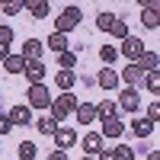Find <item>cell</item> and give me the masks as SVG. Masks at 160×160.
Listing matches in <instances>:
<instances>
[{
  "label": "cell",
  "mask_w": 160,
  "mask_h": 160,
  "mask_svg": "<svg viewBox=\"0 0 160 160\" xmlns=\"http://www.w3.org/2000/svg\"><path fill=\"white\" fill-rule=\"evenodd\" d=\"M144 74H148V71H144L138 61H131V64H128V68L118 74V77L125 80V87H135V90H138V87H144Z\"/></svg>",
  "instance_id": "6"
},
{
  "label": "cell",
  "mask_w": 160,
  "mask_h": 160,
  "mask_svg": "<svg viewBox=\"0 0 160 160\" xmlns=\"http://www.w3.org/2000/svg\"><path fill=\"white\" fill-rule=\"evenodd\" d=\"M96 160H118V157H115V148H112V151H106V148H102V151L96 154Z\"/></svg>",
  "instance_id": "35"
},
{
  "label": "cell",
  "mask_w": 160,
  "mask_h": 160,
  "mask_svg": "<svg viewBox=\"0 0 160 160\" xmlns=\"http://www.w3.org/2000/svg\"><path fill=\"white\" fill-rule=\"evenodd\" d=\"M0 64H3V71H7V74L16 77V74H22V68H26V58H22V55H13V51H10V55L0 61Z\"/></svg>",
  "instance_id": "16"
},
{
  "label": "cell",
  "mask_w": 160,
  "mask_h": 160,
  "mask_svg": "<svg viewBox=\"0 0 160 160\" xmlns=\"http://www.w3.org/2000/svg\"><path fill=\"white\" fill-rule=\"evenodd\" d=\"M74 109H77V96H74V90H61V96H58V99L51 96V102H48V109H45V112H48V115L61 125V122H64V118H68Z\"/></svg>",
  "instance_id": "1"
},
{
  "label": "cell",
  "mask_w": 160,
  "mask_h": 160,
  "mask_svg": "<svg viewBox=\"0 0 160 160\" xmlns=\"http://www.w3.org/2000/svg\"><path fill=\"white\" fill-rule=\"evenodd\" d=\"M99 58H102V64H115L118 48H115V45H102V48H99Z\"/></svg>",
  "instance_id": "27"
},
{
  "label": "cell",
  "mask_w": 160,
  "mask_h": 160,
  "mask_svg": "<svg viewBox=\"0 0 160 160\" xmlns=\"http://www.w3.org/2000/svg\"><path fill=\"white\" fill-rule=\"evenodd\" d=\"M42 51H45V42H38V38H26L19 55H22L26 61H35V58H42Z\"/></svg>",
  "instance_id": "15"
},
{
  "label": "cell",
  "mask_w": 160,
  "mask_h": 160,
  "mask_svg": "<svg viewBox=\"0 0 160 160\" xmlns=\"http://www.w3.org/2000/svg\"><path fill=\"white\" fill-rule=\"evenodd\" d=\"M13 131V122H10V115H3L0 112V135H10Z\"/></svg>",
  "instance_id": "32"
},
{
  "label": "cell",
  "mask_w": 160,
  "mask_h": 160,
  "mask_svg": "<svg viewBox=\"0 0 160 160\" xmlns=\"http://www.w3.org/2000/svg\"><path fill=\"white\" fill-rule=\"evenodd\" d=\"M48 10H51V7H48V0H38V3H35L29 13H32V19H45V16H48Z\"/></svg>",
  "instance_id": "29"
},
{
  "label": "cell",
  "mask_w": 160,
  "mask_h": 160,
  "mask_svg": "<svg viewBox=\"0 0 160 160\" xmlns=\"http://www.w3.org/2000/svg\"><path fill=\"white\" fill-rule=\"evenodd\" d=\"M148 118H151V122L160 118V102H151V106H148Z\"/></svg>",
  "instance_id": "34"
},
{
  "label": "cell",
  "mask_w": 160,
  "mask_h": 160,
  "mask_svg": "<svg viewBox=\"0 0 160 160\" xmlns=\"http://www.w3.org/2000/svg\"><path fill=\"white\" fill-rule=\"evenodd\" d=\"M22 77L29 80V83H45V61L35 58V61H26L22 68Z\"/></svg>",
  "instance_id": "7"
},
{
  "label": "cell",
  "mask_w": 160,
  "mask_h": 160,
  "mask_svg": "<svg viewBox=\"0 0 160 160\" xmlns=\"http://www.w3.org/2000/svg\"><path fill=\"white\" fill-rule=\"evenodd\" d=\"M7 115H10L13 128H16V125H29V122H32V109H29V102H16Z\"/></svg>",
  "instance_id": "10"
},
{
  "label": "cell",
  "mask_w": 160,
  "mask_h": 160,
  "mask_svg": "<svg viewBox=\"0 0 160 160\" xmlns=\"http://www.w3.org/2000/svg\"><path fill=\"white\" fill-rule=\"evenodd\" d=\"M74 115H77L80 125H93V122H96V106H93V102H77Z\"/></svg>",
  "instance_id": "14"
},
{
  "label": "cell",
  "mask_w": 160,
  "mask_h": 160,
  "mask_svg": "<svg viewBox=\"0 0 160 160\" xmlns=\"http://www.w3.org/2000/svg\"><path fill=\"white\" fill-rule=\"evenodd\" d=\"M45 160H71V154H68V151H61V148H55V151H51Z\"/></svg>",
  "instance_id": "33"
},
{
  "label": "cell",
  "mask_w": 160,
  "mask_h": 160,
  "mask_svg": "<svg viewBox=\"0 0 160 160\" xmlns=\"http://www.w3.org/2000/svg\"><path fill=\"white\" fill-rule=\"evenodd\" d=\"M45 45H48L51 51H64V48H71V45H68V35H64V32H58V29L48 35V42H45Z\"/></svg>",
  "instance_id": "19"
},
{
  "label": "cell",
  "mask_w": 160,
  "mask_h": 160,
  "mask_svg": "<svg viewBox=\"0 0 160 160\" xmlns=\"http://www.w3.org/2000/svg\"><path fill=\"white\" fill-rule=\"evenodd\" d=\"M141 7H160V0H138Z\"/></svg>",
  "instance_id": "37"
},
{
  "label": "cell",
  "mask_w": 160,
  "mask_h": 160,
  "mask_svg": "<svg viewBox=\"0 0 160 160\" xmlns=\"http://www.w3.org/2000/svg\"><path fill=\"white\" fill-rule=\"evenodd\" d=\"M58 64H61L64 71H74V64H77V55H74L71 48H64V51H58Z\"/></svg>",
  "instance_id": "24"
},
{
  "label": "cell",
  "mask_w": 160,
  "mask_h": 160,
  "mask_svg": "<svg viewBox=\"0 0 160 160\" xmlns=\"http://www.w3.org/2000/svg\"><path fill=\"white\" fill-rule=\"evenodd\" d=\"M122 131H125L122 112H118V115H109V118H102V131H99L102 138H122Z\"/></svg>",
  "instance_id": "8"
},
{
  "label": "cell",
  "mask_w": 160,
  "mask_h": 160,
  "mask_svg": "<svg viewBox=\"0 0 160 160\" xmlns=\"http://www.w3.org/2000/svg\"><path fill=\"white\" fill-rule=\"evenodd\" d=\"M19 10H22L19 0H0V13L3 16H19Z\"/></svg>",
  "instance_id": "26"
},
{
  "label": "cell",
  "mask_w": 160,
  "mask_h": 160,
  "mask_svg": "<svg viewBox=\"0 0 160 160\" xmlns=\"http://www.w3.org/2000/svg\"><path fill=\"white\" fill-rule=\"evenodd\" d=\"M7 55H10V45H0V61H3Z\"/></svg>",
  "instance_id": "39"
},
{
  "label": "cell",
  "mask_w": 160,
  "mask_h": 160,
  "mask_svg": "<svg viewBox=\"0 0 160 160\" xmlns=\"http://www.w3.org/2000/svg\"><path fill=\"white\" fill-rule=\"evenodd\" d=\"M96 106V118L102 122V118H109V115H118V106H115V99H102V102H93Z\"/></svg>",
  "instance_id": "18"
},
{
  "label": "cell",
  "mask_w": 160,
  "mask_h": 160,
  "mask_svg": "<svg viewBox=\"0 0 160 160\" xmlns=\"http://www.w3.org/2000/svg\"><path fill=\"white\" fill-rule=\"evenodd\" d=\"M26 102H29V109H48L51 102V90L45 83H29V90H26Z\"/></svg>",
  "instance_id": "2"
},
{
  "label": "cell",
  "mask_w": 160,
  "mask_h": 160,
  "mask_svg": "<svg viewBox=\"0 0 160 160\" xmlns=\"http://www.w3.org/2000/svg\"><path fill=\"white\" fill-rule=\"evenodd\" d=\"M16 157H19V160H35V157H38V148H35L32 141H19V148H16Z\"/></svg>",
  "instance_id": "21"
},
{
  "label": "cell",
  "mask_w": 160,
  "mask_h": 160,
  "mask_svg": "<svg viewBox=\"0 0 160 160\" xmlns=\"http://www.w3.org/2000/svg\"><path fill=\"white\" fill-rule=\"evenodd\" d=\"M19 3H22V10H32V7L38 3V0H19Z\"/></svg>",
  "instance_id": "36"
},
{
  "label": "cell",
  "mask_w": 160,
  "mask_h": 160,
  "mask_svg": "<svg viewBox=\"0 0 160 160\" xmlns=\"http://www.w3.org/2000/svg\"><path fill=\"white\" fill-rule=\"evenodd\" d=\"M83 160H96V157H90V154H87V157H83Z\"/></svg>",
  "instance_id": "40"
},
{
  "label": "cell",
  "mask_w": 160,
  "mask_h": 160,
  "mask_svg": "<svg viewBox=\"0 0 160 160\" xmlns=\"http://www.w3.org/2000/svg\"><path fill=\"white\" fill-rule=\"evenodd\" d=\"M138 64L144 71H157V64H160V58H157V51H144V55L138 58Z\"/></svg>",
  "instance_id": "25"
},
{
  "label": "cell",
  "mask_w": 160,
  "mask_h": 160,
  "mask_svg": "<svg viewBox=\"0 0 160 160\" xmlns=\"http://www.w3.org/2000/svg\"><path fill=\"white\" fill-rule=\"evenodd\" d=\"M141 26L157 29V26H160V7H144L141 10Z\"/></svg>",
  "instance_id": "17"
},
{
  "label": "cell",
  "mask_w": 160,
  "mask_h": 160,
  "mask_svg": "<svg viewBox=\"0 0 160 160\" xmlns=\"http://www.w3.org/2000/svg\"><path fill=\"white\" fill-rule=\"evenodd\" d=\"M55 83H58L61 90H74V83H77V74L61 68V71H58V77H55Z\"/></svg>",
  "instance_id": "20"
},
{
  "label": "cell",
  "mask_w": 160,
  "mask_h": 160,
  "mask_svg": "<svg viewBox=\"0 0 160 160\" xmlns=\"http://www.w3.org/2000/svg\"><path fill=\"white\" fill-rule=\"evenodd\" d=\"M144 157H148V160H160V151H148Z\"/></svg>",
  "instance_id": "38"
},
{
  "label": "cell",
  "mask_w": 160,
  "mask_h": 160,
  "mask_svg": "<svg viewBox=\"0 0 160 160\" xmlns=\"http://www.w3.org/2000/svg\"><path fill=\"white\" fill-rule=\"evenodd\" d=\"M115 106H118V112H138V109H141V93H138L135 87H125L122 96L115 99Z\"/></svg>",
  "instance_id": "4"
},
{
  "label": "cell",
  "mask_w": 160,
  "mask_h": 160,
  "mask_svg": "<svg viewBox=\"0 0 160 160\" xmlns=\"http://www.w3.org/2000/svg\"><path fill=\"white\" fill-rule=\"evenodd\" d=\"M55 128H58V122H55L51 115H42V118L35 122V131H42V135H55Z\"/></svg>",
  "instance_id": "23"
},
{
  "label": "cell",
  "mask_w": 160,
  "mask_h": 160,
  "mask_svg": "<svg viewBox=\"0 0 160 160\" xmlns=\"http://www.w3.org/2000/svg\"><path fill=\"white\" fill-rule=\"evenodd\" d=\"M112 19H115V13H96V29H102V32H109V26H112Z\"/></svg>",
  "instance_id": "28"
},
{
  "label": "cell",
  "mask_w": 160,
  "mask_h": 160,
  "mask_svg": "<svg viewBox=\"0 0 160 160\" xmlns=\"http://www.w3.org/2000/svg\"><path fill=\"white\" fill-rule=\"evenodd\" d=\"M13 42V29L10 26H0V45H10Z\"/></svg>",
  "instance_id": "31"
},
{
  "label": "cell",
  "mask_w": 160,
  "mask_h": 160,
  "mask_svg": "<svg viewBox=\"0 0 160 160\" xmlns=\"http://www.w3.org/2000/svg\"><path fill=\"white\" fill-rule=\"evenodd\" d=\"M51 138H55V148H61V151H71L74 144H77V131H74V128H61V125H58Z\"/></svg>",
  "instance_id": "9"
},
{
  "label": "cell",
  "mask_w": 160,
  "mask_h": 160,
  "mask_svg": "<svg viewBox=\"0 0 160 160\" xmlns=\"http://www.w3.org/2000/svg\"><path fill=\"white\" fill-rule=\"evenodd\" d=\"M154 128H157V122H151L148 115H141V118H135V122H131V131H135L141 141H148V138L154 135Z\"/></svg>",
  "instance_id": "13"
},
{
  "label": "cell",
  "mask_w": 160,
  "mask_h": 160,
  "mask_svg": "<svg viewBox=\"0 0 160 160\" xmlns=\"http://www.w3.org/2000/svg\"><path fill=\"white\" fill-rule=\"evenodd\" d=\"M48 3H51V0H48Z\"/></svg>",
  "instance_id": "41"
},
{
  "label": "cell",
  "mask_w": 160,
  "mask_h": 160,
  "mask_svg": "<svg viewBox=\"0 0 160 160\" xmlns=\"http://www.w3.org/2000/svg\"><path fill=\"white\" fill-rule=\"evenodd\" d=\"M80 19H83V10H80V7H68V10H64L61 16L55 19V29L68 35V32L74 29V26H80Z\"/></svg>",
  "instance_id": "3"
},
{
  "label": "cell",
  "mask_w": 160,
  "mask_h": 160,
  "mask_svg": "<svg viewBox=\"0 0 160 160\" xmlns=\"http://www.w3.org/2000/svg\"><path fill=\"white\" fill-rule=\"evenodd\" d=\"M115 157H118V160H135V151H131L128 144H118V148H115Z\"/></svg>",
  "instance_id": "30"
},
{
  "label": "cell",
  "mask_w": 160,
  "mask_h": 160,
  "mask_svg": "<svg viewBox=\"0 0 160 160\" xmlns=\"http://www.w3.org/2000/svg\"><path fill=\"white\" fill-rule=\"evenodd\" d=\"M109 35H115V38H125V35H128V22H125V16H115V19H112Z\"/></svg>",
  "instance_id": "22"
},
{
  "label": "cell",
  "mask_w": 160,
  "mask_h": 160,
  "mask_svg": "<svg viewBox=\"0 0 160 160\" xmlns=\"http://www.w3.org/2000/svg\"><path fill=\"white\" fill-rule=\"evenodd\" d=\"M96 83H99L102 90H118V83H122V80H118V74L112 71V64H106V68L96 74Z\"/></svg>",
  "instance_id": "11"
},
{
  "label": "cell",
  "mask_w": 160,
  "mask_h": 160,
  "mask_svg": "<svg viewBox=\"0 0 160 160\" xmlns=\"http://www.w3.org/2000/svg\"><path fill=\"white\" fill-rule=\"evenodd\" d=\"M102 135H99V131H87V135H83V141H80V144H83V154H90V157H96L99 151H102Z\"/></svg>",
  "instance_id": "12"
},
{
  "label": "cell",
  "mask_w": 160,
  "mask_h": 160,
  "mask_svg": "<svg viewBox=\"0 0 160 160\" xmlns=\"http://www.w3.org/2000/svg\"><path fill=\"white\" fill-rule=\"evenodd\" d=\"M144 51H148V48H144V42H141L138 35H125V38H122V51H118V55H125L128 61H138Z\"/></svg>",
  "instance_id": "5"
}]
</instances>
